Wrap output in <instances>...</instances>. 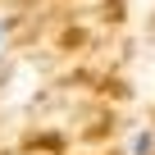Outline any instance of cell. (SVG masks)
Here are the masks:
<instances>
[{
	"label": "cell",
	"mask_w": 155,
	"mask_h": 155,
	"mask_svg": "<svg viewBox=\"0 0 155 155\" xmlns=\"http://www.w3.org/2000/svg\"><path fill=\"white\" fill-rule=\"evenodd\" d=\"M128 155H155V128L128 132Z\"/></svg>",
	"instance_id": "1"
},
{
	"label": "cell",
	"mask_w": 155,
	"mask_h": 155,
	"mask_svg": "<svg viewBox=\"0 0 155 155\" xmlns=\"http://www.w3.org/2000/svg\"><path fill=\"white\" fill-rule=\"evenodd\" d=\"M5 37H9V28H5V18H0V55H5Z\"/></svg>",
	"instance_id": "2"
}]
</instances>
